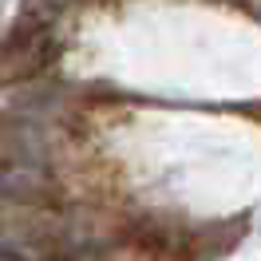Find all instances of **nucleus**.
I'll return each mask as SVG.
<instances>
[{"mask_svg": "<svg viewBox=\"0 0 261 261\" xmlns=\"http://www.w3.org/2000/svg\"><path fill=\"white\" fill-rule=\"evenodd\" d=\"M0 261H24V257H20V253H12V249H4V245H0Z\"/></svg>", "mask_w": 261, "mask_h": 261, "instance_id": "f03ea898", "label": "nucleus"}, {"mask_svg": "<svg viewBox=\"0 0 261 261\" xmlns=\"http://www.w3.org/2000/svg\"><path fill=\"white\" fill-rule=\"evenodd\" d=\"M48 60H51V40L32 20L16 24V28L8 32V40L0 44V75H8V80L32 75V71H40Z\"/></svg>", "mask_w": 261, "mask_h": 261, "instance_id": "f257e3e1", "label": "nucleus"}]
</instances>
